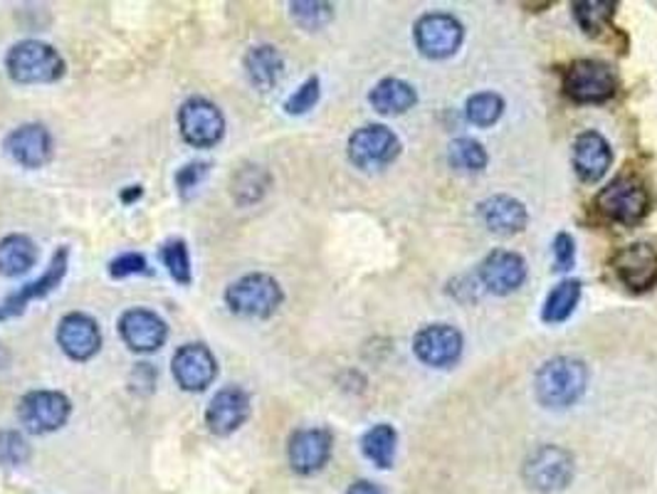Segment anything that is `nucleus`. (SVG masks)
<instances>
[{"label": "nucleus", "instance_id": "f257e3e1", "mask_svg": "<svg viewBox=\"0 0 657 494\" xmlns=\"http://www.w3.org/2000/svg\"><path fill=\"white\" fill-rule=\"evenodd\" d=\"M588 383L584 361L574 356H556L539 368L536 399L546 409H568L581 399Z\"/></svg>", "mask_w": 657, "mask_h": 494}, {"label": "nucleus", "instance_id": "f03ea898", "mask_svg": "<svg viewBox=\"0 0 657 494\" xmlns=\"http://www.w3.org/2000/svg\"><path fill=\"white\" fill-rule=\"evenodd\" d=\"M65 70V57L43 41H21L5 55V72L15 84H53Z\"/></svg>", "mask_w": 657, "mask_h": 494}, {"label": "nucleus", "instance_id": "7ed1b4c3", "mask_svg": "<svg viewBox=\"0 0 657 494\" xmlns=\"http://www.w3.org/2000/svg\"><path fill=\"white\" fill-rule=\"evenodd\" d=\"M284 302L280 283L264 273H252L225 289V305L233 314L248 319H270Z\"/></svg>", "mask_w": 657, "mask_h": 494}, {"label": "nucleus", "instance_id": "20e7f679", "mask_svg": "<svg viewBox=\"0 0 657 494\" xmlns=\"http://www.w3.org/2000/svg\"><path fill=\"white\" fill-rule=\"evenodd\" d=\"M72 401L63 391H27L18 401V421L33 435H47L60 430L70 421Z\"/></svg>", "mask_w": 657, "mask_h": 494}, {"label": "nucleus", "instance_id": "39448f33", "mask_svg": "<svg viewBox=\"0 0 657 494\" xmlns=\"http://www.w3.org/2000/svg\"><path fill=\"white\" fill-rule=\"evenodd\" d=\"M596 208L603 212L605 218L623 226H635L645 218L647 208H650V196L641 181L633 176H623L608 183V186L596 196Z\"/></svg>", "mask_w": 657, "mask_h": 494}, {"label": "nucleus", "instance_id": "423d86ee", "mask_svg": "<svg viewBox=\"0 0 657 494\" xmlns=\"http://www.w3.org/2000/svg\"><path fill=\"white\" fill-rule=\"evenodd\" d=\"M179 129L185 143L195 149H213L225 137V116L205 96H191L179 110Z\"/></svg>", "mask_w": 657, "mask_h": 494}, {"label": "nucleus", "instance_id": "0eeeda50", "mask_svg": "<svg viewBox=\"0 0 657 494\" xmlns=\"http://www.w3.org/2000/svg\"><path fill=\"white\" fill-rule=\"evenodd\" d=\"M564 90L574 102H608L618 90V77L611 65L598 60H578L564 74Z\"/></svg>", "mask_w": 657, "mask_h": 494}, {"label": "nucleus", "instance_id": "6e6552de", "mask_svg": "<svg viewBox=\"0 0 657 494\" xmlns=\"http://www.w3.org/2000/svg\"><path fill=\"white\" fill-rule=\"evenodd\" d=\"M522 474L536 492H558L574 480V458L558 445H542L529 455Z\"/></svg>", "mask_w": 657, "mask_h": 494}, {"label": "nucleus", "instance_id": "1a4fd4ad", "mask_svg": "<svg viewBox=\"0 0 657 494\" xmlns=\"http://www.w3.org/2000/svg\"><path fill=\"white\" fill-rule=\"evenodd\" d=\"M416 45L430 60H445L453 57L463 45V23L450 13H428L416 23Z\"/></svg>", "mask_w": 657, "mask_h": 494}, {"label": "nucleus", "instance_id": "9d476101", "mask_svg": "<svg viewBox=\"0 0 657 494\" xmlns=\"http://www.w3.org/2000/svg\"><path fill=\"white\" fill-rule=\"evenodd\" d=\"M400 141L384 124H366L349 139V159L359 169H381L396 161Z\"/></svg>", "mask_w": 657, "mask_h": 494}, {"label": "nucleus", "instance_id": "9b49d317", "mask_svg": "<svg viewBox=\"0 0 657 494\" xmlns=\"http://www.w3.org/2000/svg\"><path fill=\"white\" fill-rule=\"evenodd\" d=\"M171 371L175 383L185 393H201L213 386L215 376H218V361L205 344H183L173 354Z\"/></svg>", "mask_w": 657, "mask_h": 494}, {"label": "nucleus", "instance_id": "f8f14e48", "mask_svg": "<svg viewBox=\"0 0 657 494\" xmlns=\"http://www.w3.org/2000/svg\"><path fill=\"white\" fill-rule=\"evenodd\" d=\"M120 334L124 344L136 354H154L166 344L169 338V324L163 322L151 309L134 307L126 309L120 319Z\"/></svg>", "mask_w": 657, "mask_h": 494}, {"label": "nucleus", "instance_id": "ddd939ff", "mask_svg": "<svg viewBox=\"0 0 657 494\" xmlns=\"http://www.w3.org/2000/svg\"><path fill=\"white\" fill-rule=\"evenodd\" d=\"M57 344L72 361H90L102 348V329L90 314L70 312L57 324Z\"/></svg>", "mask_w": 657, "mask_h": 494}, {"label": "nucleus", "instance_id": "4468645a", "mask_svg": "<svg viewBox=\"0 0 657 494\" xmlns=\"http://www.w3.org/2000/svg\"><path fill=\"white\" fill-rule=\"evenodd\" d=\"M3 147L18 166L43 169L53 159V134L43 124L27 122L8 134Z\"/></svg>", "mask_w": 657, "mask_h": 494}, {"label": "nucleus", "instance_id": "2eb2a0df", "mask_svg": "<svg viewBox=\"0 0 657 494\" xmlns=\"http://www.w3.org/2000/svg\"><path fill=\"white\" fill-rule=\"evenodd\" d=\"M335 450V438L327 428H299L292 433L287 458L297 474H314L327 468Z\"/></svg>", "mask_w": 657, "mask_h": 494}, {"label": "nucleus", "instance_id": "dca6fc26", "mask_svg": "<svg viewBox=\"0 0 657 494\" xmlns=\"http://www.w3.org/2000/svg\"><path fill=\"white\" fill-rule=\"evenodd\" d=\"M250 393L240 386H225L213 395L208 409H205V425L215 435H233L242 423L250 418Z\"/></svg>", "mask_w": 657, "mask_h": 494}, {"label": "nucleus", "instance_id": "f3484780", "mask_svg": "<svg viewBox=\"0 0 657 494\" xmlns=\"http://www.w3.org/2000/svg\"><path fill=\"white\" fill-rule=\"evenodd\" d=\"M414 352L426 366L448 368L463 356V334L450 324H430L416 334Z\"/></svg>", "mask_w": 657, "mask_h": 494}, {"label": "nucleus", "instance_id": "a211bd4d", "mask_svg": "<svg viewBox=\"0 0 657 494\" xmlns=\"http://www.w3.org/2000/svg\"><path fill=\"white\" fill-rule=\"evenodd\" d=\"M67 267H70V248H57V253L53 255L50 265L45 267V273L33 279V283H27L23 287H18L15 292H11L5 297L3 302V312L5 317H18L25 312V307L35 302V299H43L50 292H55L57 287L63 285V279L67 275Z\"/></svg>", "mask_w": 657, "mask_h": 494}, {"label": "nucleus", "instance_id": "6ab92c4d", "mask_svg": "<svg viewBox=\"0 0 657 494\" xmlns=\"http://www.w3.org/2000/svg\"><path fill=\"white\" fill-rule=\"evenodd\" d=\"M613 269L625 287L645 292V289L657 285V250L645 245V242L625 245L615 253Z\"/></svg>", "mask_w": 657, "mask_h": 494}, {"label": "nucleus", "instance_id": "aec40b11", "mask_svg": "<svg viewBox=\"0 0 657 494\" xmlns=\"http://www.w3.org/2000/svg\"><path fill=\"white\" fill-rule=\"evenodd\" d=\"M479 279L487 292L492 295H512L526 279V263L512 250H495L479 265Z\"/></svg>", "mask_w": 657, "mask_h": 494}, {"label": "nucleus", "instance_id": "412c9836", "mask_svg": "<svg viewBox=\"0 0 657 494\" xmlns=\"http://www.w3.org/2000/svg\"><path fill=\"white\" fill-rule=\"evenodd\" d=\"M613 163V151L598 131H584L574 141V169L586 183H596L605 176Z\"/></svg>", "mask_w": 657, "mask_h": 494}, {"label": "nucleus", "instance_id": "4be33fe9", "mask_svg": "<svg viewBox=\"0 0 657 494\" xmlns=\"http://www.w3.org/2000/svg\"><path fill=\"white\" fill-rule=\"evenodd\" d=\"M245 74L250 84L260 92H270L280 84L284 74V57L274 45H254L245 53Z\"/></svg>", "mask_w": 657, "mask_h": 494}, {"label": "nucleus", "instance_id": "5701e85b", "mask_svg": "<svg viewBox=\"0 0 657 494\" xmlns=\"http://www.w3.org/2000/svg\"><path fill=\"white\" fill-rule=\"evenodd\" d=\"M479 216H483L485 226L497 232V235H514L522 232L529 222V212L522 200L512 196H492L479 206Z\"/></svg>", "mask_w": 657, "mask_h": 494}, {"label": "nucleus", "instance_id": "b1692460", "mask_svg": "<svg viewBox=\"0 0 657 494\" xmlns=\"http://www.w3.org/2000/svg\"><path fill=\"white\" fill-rule=\"evenodd\" d=\"M369 102L378 114L396 116V114H406L408 110H414L418 102V92H416V87L406 80H398V77H386V80H381L374 90H371Z\"/></svg>", "mask_w": 657, "mask_h": 494}, {"label": "nucleus", "instance_id": "393cba45", "mask_svg": "<svg viewBox=\"0 0 657 494\" xmlns=\"http://www.w3.org/2000/svg\"><path fill=\"white\" fill-rule=\"evenodd\" d=\"M37 245L23 232H11L0 240V275L21 277L31 273L37 263Z\"/></svg>", "mask_w": 657, "mask_h": 494}, {"label": "nucleus", "instance_id": "a878e982", "mask_svg": "<svg viewBox=\"0 0 657 494\" xmlns=\"http://www.w3.org/2000/svg\"><path fill=\"white\" fill-rule=\"evenodd\" d=\"M361 450H364L366 458L376 464L381 470H390L396 460V450H398V433L394 425L388 423H378L374 428H369L361 438Z\"/></svg>", "mask_w": 657, "mask_h": 494}, {"label": "nucleus", "instance_id": "bb28decb", "mask_svg": "<svg viewBox=\"0 0 657 494\" xmlns=\"http://www.w3.org/2000/svg\"><path fill=\"white\" fill-rule=\"evenodd\" d=\"M270 188V173L258 163H245V166L233 176V200L238 206L248 208L252 203H260Z\"/></svg>", "mask_w": 657, "mask_h": 494}, {"label": "nucleus", "instance_id": "cd10ccee", "mask_svg": "<svg viewBox=\"0 0 657 494\" xmlns=\"http://www.w3.org/2000/svg\"><path fill=\"white\" fill-rule=\"evenodd\" d=\"M578 299H581V283H578V279H564V283L556 285L546 297L544 312H542L544 322L546 324L566 322V319L574 314Z\"/></svg>", "mask_w": 657, "mask_h": 494}, {"label": "nucleus", "instance_id": "c85d7f7f", "mask_svg": "<svg viewBox=\"0 0 657 494\" xmlns=\"http://www.w3.org/2000/svg\"><path fill=\"white\" fill-rule=\"evenodd\" d=\"M161 263L169 269V275L173 283H179L183 287H189L193 283V267H191V253L185 240L173 238L169 242H163L161 248Z\"/></svg>", "mask_w": 657, "mask_h": 494}, {"label": "nucleus", "instance_id": "c756f323", "mask_svg": "<svg viewBox=\"0 0 657 494\" xmlns=\"http://www.w3.org/2000/svg\"><path fill=\"white\" fill-rule=\"evenodd\" d=\"M448 161L450 166L457 171L477 173L487 166V151L479 141L463 137V139H455L448 147Z\"/></svg>", "mask_w": 657, "mask_h": 494}, {"label": "nucleus", "instance_id": "7c9ffc66", "mask_svg": "<svg viewBox=\"0 0 657 494\" xmlns=\"http://www.w3.org/2000/svg\"><path fill=\"white\" fill-rule=\"evenodd\" d=\"M618 3L615 0H584V3L574 5L576 23L584 27V33L598 35L603 27L611 23Z\"/></svg>", "mask_w": 657, "mask_h": 494}, {"label": "nucleus", "instance_id": "2f4dec72", "mask_svg": "<svg viewBox=\"0 0 657 494\" xmlns=\"http://www.w3.org/2000/svg\"><path fill=\"white\" fill-rule=\"evenodd\" d=\"M502 112H505V100L495 92L473 94L465 104L467 119L473 122L475 127H492V124L499 122Z\"/></svg>", "mask_w": 657, "mask_h": 494}, {"label": "nucleus", "instance_id": "473e14b6", "mask_svg": "<svg viewBox=\"0 0 657 494\" xmlns=\"http://www.w3.org/2000/svg\"><path fill=\"white\" fill-rule=\"evenodd\" d=\"M292 21L304 31H321L331 18H335V5L319 3V0H302V3H290Z\"/></svg>", "mask_w": 657, "mask_h": 494}, {"label": "nucleus", "instance_id": "72a5a7b5", "mask_svg": "<svg viewBox=\"0 0 657 494\" xmlns=\"http://www.w3.org/2000/svg\"><path fill=\"white\" fill-rule=\"evenodd\" d=\"M31 460V443L21 430H0V464L21 468Z\"/></svg>", "mask_w": 657, "mask_h": 494}, {"label": "nucleus", "instance_id": "f704fd0d", "mask_svg": "<svg viewBox=\"0 0 657 494\" xmlns=\"http://www.w3.org/2000/svg\"><path fill=\"white\" fill-rule=\"evenodd\" d=\"M319 96H321L319 77H309L307 82H302L297 90L287 96V102H284V112H287L290 116L307 114L314 110V106H317Z\"/></svg>", "mask_w": 657, "mask_h": 494}, {"label": "nucleus", "instance_id": "c9c22d12", "mask_svg": "<svg viewBox=\"0 0 657 494\" xmlns=\"http://www.w3.org/2000/svg\"><path fill=\"white\" fill-rule=\"evenodd\" d=\"M208 171H211L208 161H189L185 166L175 171V191L181 193V198H191L195 188H199L205 181V176H208Z\"/></svg>", "mask_w": 657, "mask_h": 494}, {"label": "nucleus", "instance_id": "e433bc0d", "mask_svg": "<svg viewBox=\"0 0 657 494\" xmlns=\"http://www.w3.org/2000/svg\"><path fill=\"white\" fill-rule=\"evenodd\" d=\"M146 273H149V263H146V257L141 253H122L110 263V275L114 279L146 275Z\"/></svg>", "mask_w": 657, "mask_h": 494}, {"label": "nucleus", "instance_id": "4c0bfd02", "mask_svg": "<svg viewBox=\"0 0 657 494\" xmlns=\"http://www.w3.org/2000/svg\"><path fill=\"white\" fill-rule=\"evenodd\" d=\"M554 263L556 269H571L576 263V242L568 232H558L554 238Z\"/></svg>", "mask_w": 657, "mask_h": 494}, {"label": "nucleus", "instance_id": "58836bf2", "mask_svg": "<svg viewBox=\"0 0 657 494\" xmlns=\"http://www.w3.org/2000/svg\"><path fill=\"white\" fill-rule=\"evenodd\" d=\"M132 379H134V389L141 391V393H151L154 386H156V371L151 364H136V368L132 371Z\"/></svg>", "mask_w": 657, "mask_h": 494}, {"label": "nucleus", "instance_id": "ea45409f", "mask_svg": "<svg viewBox=\"0 0 657 494\" xmlns=\"http://www.w3.org/2000/svg\"><path fill=\"white\" fill-rule=\"evenodd\" d=\"M349 494H386L384 490L378 487V484H374V482H369V480H359V482H354L349 487Z\"/></svg>", "mask_w": 657, "mask_h": 494}, {"label": "nucleus", "instance_id": "a19ab883", "mask_svg": "<svg viewBox=\"0 0 657 494\" xmlns=\"http://www.w3.org/2000/svg\"><path fill=\"white\" fill-rule=\"evenodd\" d=\"M141 196H144V188L141 186H126L122 191V203H124V206H132V203L139 200Z\"/></svg>", "mask_w": 657, "mask_h": 494}, {"label": "nucleus", "instance_id": "79ce46f5", "mask_svg": "<svg viewBox=\"0 0 657 494\" xmlns=\"http://www.w3.org/2000/svg\"><path fill=\"white\" fill-rule=\"evenodd\" d=\"M0 319H5V312H3V305H0Z\"/></svg>", "mask_w": 657, "mask_h": 494}]
</instances>
